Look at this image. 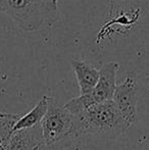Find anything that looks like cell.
I'll return each instance as SVG.
<instances>
[{
    "instance_id": "cell-1",
    "label": "cell",
    "mask_w": 149,
    "mask_h": 150,
    "mask_svg": "<svg viewBox=\"0 0 149 150\" xmlns=\"http://www.w3.org/2000/svg\"><path fill=\"white\" fill-rule=\"evenodd\" d=\"M74 117L81 136L115 139L129 129L112 100L92 105Z\"/></svg>"
},
{
    "instance_id": "cell-2",
    "label": "cell",
    "mask_w": 149,
    "mask_h": 150,
    "mask_svg": "<svg viewBox=\"0 0 149 150\" xmlns=\"http://www.w3.org/2000/svg\"><path fill=\"white\" fill-rule=\"evenodd\" d=\"M40 125L44 143L51 150L68 147L81 136L74 115L52 97H48L47 112Z\"/></svg>"
},
{
    "instance_id": "cell-3",
    "label": "cell",
    "mask_w": 149,
    "mask_h": 150,
    "mask_svg": "<svg viewBox=\"0 0 149 150\" xmlns=\"http://www.w3.org/2000/svg\"><path fill=\"white\" fill-rule=\"evenodd\" d=\"M0 10L26 31H36L45 23L58 20L57 4L51 0H0Z\"/></svg>"
},
{
    "instance_id": "cell-4",
    "label": "cell",
    "mask_w": 149,
    "mask_h": 150,
    "mask_svg": "<svg viewBox=\"0 0 149 150\" xmlns=\"http://www.w3.org/2000/svg\"><path fill=\"white\" fill-rule=\"evenodd\" d=\"M137 76L130 73L121 84L117 85L112 101L119 109L128 128L136 124L138 120L137 112Z\"/></svg>"
},
{
    "instance_id": "cell-5",
    "label": "cell",
    "mask_w": 149,
    "mask_h": 150,
    "mask_svg": "<svg viewBox=\"0 0 149 150\" xmlns=\"http://www.w3.org/2000/svg\"><path fill=\"white\" fill-rule=\"evenodd\" d=\"M44 143L41 125L13 132L9 137L6 150H35Z\"/></svg>"
},
{
    "instance_id": "cell-6",
    "label": "cell",
    "mask_w": 149,
    "mask_h": 150,
    "mask_svg": "<svg viewBox=\"0 0 149 150\" xmlns=\"http://www.w3.org/2000/svg\"><path fill=\"white\" fill-rule=\"evenodd\" d=\"M72 67L80 88V95H87L93 91L99 79V71L83 60H73Z\"/></svg>"
},
{
    "instance_id": "cell-7",
    "label": "cell",
    "mask_w": 149,
    "mask_h": 150,
    "mask_svg": "<svg viewBox=\"0 0 149 150\" xmlns=\"http://www.w3.org/2000/svg\"><path fill=\"white\" fill-rule=\"evenodd\" d=\"M48 108V96H43L39 100V102L35 105L28 113H26L23 117H20V119L16 120L14 124L12 133L16 131L24 130V129L33 128V127L40 125L45 117Z\"/></svg>"
},
{
    "instance_id": "cell-8",
    "label": "cell",
    "mask_w": 149,
    "mask_h": 150,
    "mask_svg": "<svg viewBox=\"0 0 149 150\" xmlns=\"http://www.w3.org/2000/svg\"><path fill=\"white\" fill-rule=\"evenodd\" d=\"M20 117V115L0 112V150H6L13 126Z\"/></svg>"
},
{
    "instance_id": "cell-9",
    "label": "cell",
    "mask_w": 149,
    "mask_h": 150,
    "mask_svg": "<svg viewBox=\"0 0 149 150\" xmlns=\"http://www.w3.org/2000/svg\"><path fill=\"white\" fill-rule=\"evenodd\" d=\"M35 150H51L49 148V147H47L45 144H43L42 146H40L39 148H37V149H35Z\"/></svg>"
},
{
    "instance_id": "cell-10",
    "label": "cell",
    "mask_w": 149,
    "mask_h": 150,
    "mask_svg": "<svg viewBox=\"0 0 149 150\" xmlns=\"http://www.w3.org/2000/svg\"><path fill=\"white\" fill-rule=\"evenodd\" d=\"M52 2H53L54 4H57V0H51Z\"/></svg>"
}]
</instances>
